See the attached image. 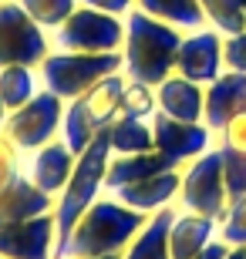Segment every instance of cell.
Returning <instances> with one entry per match:
<instances>
[{"label": "cell", "instance_id": "1", "mask_svg": "<svg viewBox=\"0 0 246 259\" xmlns=\"http://www.w3.org/2000/svg\"><path fill=\"white\" fill-rule=\"evenodd\" d=\"M149 215L128 209L115 195H101L91 209L78 219L67 242L57 249L54 259H95V256H122L128 242L138 236Z\"/></svg>", "mask_w": 246, "mask_h": 259}, {"label": "cell", "instance_id": "2", "mask_svg": "<svg viewBox=\"0 0 246 259\" xmlns=\"http://www.w3.org/2000/svg\"><path fill=\"white\" fill-rule=\"evenodd\" d=\"M182 44V30L132 7L125 14V44H122V74L128 81L159 88L175 74V54Z\"/></svg>", "mask_w": 246, "mask_h": 259}, {"label": "cell", "instance_id": "3", "mask_svg": "<svg viewBox=\"0 0 246 259\" xmlns=\"http://www.w3.org/2000/svg\"><path fill=\"white\" fill-rule=\"evenodd\" d=\"M108 162H112V145H108V132H101L85 152L78 155L75 172L54 199V226H57V249L67 242L71 229L78 219L85 215L91 205L104 195V175H108ZM54 249V256H57Z\"/></svg>", "mask_w": 246, "mask_h": 259}, {"label": "cell", "instance_id": "4", "mask_svg": "<svg viewBox=\"0 0 246 259\" xmlns=\"http://www.w3.org/2000/svg\"><path fill=\"white\" fill-rule=\"evenodd\" d=\"M128 77L118 74L101 77L95 88H88L81 98L64 105V121H61V138L75 155H81L88 145L95 142L115 118L122 115V91Z\"/></svg>", "mask_w": 246, "mask_h": 259}, {"label": "cell", "instance_id": "5", "mask_svg": "<svg viewBox=\"0 0 246 259\" xmlns=\"http://www.w3.org/2000/svg\"><path fill=\"white\" fill-rule=\"evenodd\" d=\"M122 71V54H71V51H51L38 64L41 88L57 95L61 101H75L95 88L101 77Z\"/></svg>", "mask_w": 246, "mask_h": 259}, {"label": "cell", "instance_id": "6", "mask_svg": "<svg viewBox=\"0 0 246 259\" xmlns=\"http://www.w3.org/2000/svg\"><path fill=\"white\" fill-rule=\"evenodd\" d=\"M125 17L78 4L61 27L51 30V48L71 54H122Z\"/></svg>", "mask_w": 246, "mask_h": 259}, {"label": "cell", "instance_id": "7", "mask_svg": "<svg viewBox=\"0 0 246 259\" xmlns=\"http://www.w3.org/2000/svg\"><path fill=\"white\" fill-rule=\"evenodd\" d=\"M175 205L186 212H196V215H209L216 222L226 219L229 192H226V179H223V155H219L216 145L182 168V185Z\"/></svg>", "mask_w": 246, "mask_h": 259}, {"label": "cell", "instance_id": "8", "mask_svg": "<svg viewBox=\"0 0 246 259\" xmlns=\"http://www.w3.org/2000/svg\"><path fill=\"white\" fill-rule=\"evenodd\" d=\"M64 105H67V101H61L57 95H51V91L41 88V91L30 98L24 108L7 111V121H4L0 135H4V138H7L20 155L38 152V148H44L48 142L61 138Z\"/></svg>", "mask_w": 246, "mask_h": 259}, {"label": "cell", "instance_id": "9", "mask_svg": "<svg viewBox=\"0 0 246 259\" xmlns=\"http://www.w3.org/2000/svg\"><path fill=\"white\" fill-rule=\"evenodd\" d=\"M51 34L27 17L17 0H0V67L27 64L38 67L51 54Z\"/></svg>", "mask_w": 246, "mask_h": 259}, {"label": "cell", "instance_id": "10", "mask_svg": "<svg viewBox=\"0 0 246 259\" xmlns=\"http://www.w3.org/2000/svg\"><path fill=\"white\" fill-rule=\"evenodd\" d=\"M54 212H44L34 219H0V256L4 259H54Z\"/></svg>", "mask_w": 246, "mask_h": 259}, {"label": "cell", "instance_id": "11", "mask_svg": "<svg viewBox=\"0 0 246 259\" xmlns=\"http://www.w3.org/2000/svg\"><path fill=\"white\" fill-rule=\"evenodd\" d=\"M152 138H155V152L165 155L175 168H186L192 158L209 152L216 142V135L202 121H175L162 111L152 115Z\"/></svg>", "mask_w": 246, "mask_h": 259}, {"label": "cell", "instance_id": "12", "mask_svg": "<svg viewBox=\"0 0 246 259\" xmlns=\"http://www.w3.org/2000/svg\"><path fill=\"white\" fill-rule=\"evenodd\" d=\"M223 71H226V64H223V34L219 30L199 27V30L182 34L179 54H175V74L206 88Z\"/></svg>", "mask_w": 246, "mask_h": 259}, {"label": "cell", "instance_id": "13", "mask_svg": "<svg viewBox=\"0 0 246 259\" xmlns=\"http://www.w3.org/2000/svg\"><path fill=\"white\" fill-rule=\"evenodd\" d=\"M75 162H78V155L64 145V138H54L44 148L24 155V172L41 192L57 199L61 189L67 185V179H71V172H75Z\"/></svg>", "mask_w": 246, "mask_h": 259}, {"label": "cell", "instance_id": "14", "mask_svg": "<svg viewBox=\"0 0 246 259\" xmlns=\"http://www.w3.org/2000/svg\"><path fill=\"white\" fill-rule=\"evenodd\" d=\"M246 111V74L223 71L216 81L206 84V105H202V125L216 135Z\"/></svg>", "mask_w": 246, "mask_h": 259}, {"label": "cell", "instance_id": "15", "mask_svg": "<svg viewBox=\"0 0 246 259\" xmlns=\"http://www.w3.org/2000/svg\"><path fill=\"white\" fill-rule=\"evenodd\" d=\"M179 185H182V168H172V172H159V175L142 179V182H135V185H125V189H118L112 195L118 202H125L128 209L152 215V212L165 209V205H175Z\"/></svg>", "mask_w": 246, "mask_h": 259}, {"label": "cell", "instance_id": "16", "mask_svg": "<svg viewBox=\"0 0 246 259\" xmlns=\"http://www.w3.org/2000/svg\"><path fill=\"white\" fill-rule=\"evenodd\" d=\"M155 101H159L162 115L175 118V121H202L206 88L189 81V77H182V74H169L155 88Z\"/></svg>", "mask_w": 246, "mask_h": 259}, {"label": "cell", "instance_id": "17", "mask_svg": "<svg viewBox=\"0 0 246 259\" xmlns=\"http://www.w3.org/2000/svg\"><path fill=\"white\" fill-rule=\"evenodd\" d=\"M219 236V222L209 215H196V212L179 209L169 226V252L172 259H192L202 252L209 242Z\"/></svg>", "mask_w": 246, "mask_h": 259}, {"label": "cell", "instance_id": "18", "mask_svg": "<svg viewBox=\"0 0 246 259\" xmlns=\"http://www.w3.org/2000/svg\"><path fill=\"white\" fill-rule=\"evenodd\" d=\"M175 165L159 155L155 148L152 152H142V155H112V162H108V175H104V195L118 192L125 185H135L142 182V179H152V175L159 172H172Z\"/></svg>", "mask_w": 246, "mask_h": 259}, {"label": "cell", "instance_id": "19", "mask_svg": "<svg viewBox=\"0 0 246 259\" xmlns=\"http://www.w3.org/2000/svg\"><path fill=\"white\" fill-rule=\"evenodd\" d=\"M179 205H165V209L152 212L138 236L128 242V249L122 252V259H172L169 252V226L175 219Z\"/></svg>", "mask_w": 246, "mask_h": 259}, {"label": "cell", "instance_id": "20", "mask_svg": "<svg viewBox=\"0 0 246 259\" xmlns=\"http://www.w3.org/2000/svg\"><path fill=\"white\" fill-rule=\"evenodd\" d=\"M135 7L169 27H179L182 34L206 27V14L199 7V0H135Z\"/></svg>", "mask_w": 246, "mask_h": 259}, {"label": "cell", "instance_id": "21", "mask_svg": "<svg viewBox=\"0 0 246 259\" xmlns=\"http://www.w3.org/2000/svg\"><path fill=\"white\" fill-rule=\"evenodd\" d=\"M104 132H108L112 155H142V152H152V148H155L152 121H138V118L118 115L112 125L104 128Z\"/></svg>", "mask_w": 246, "mask_h": 259}, {"label": "cell", "instance_id": "22", "mask_svg": "<svg viewBox=\"0 0 246 259\" xmlns=\"http://www.w3.org/2000/svg\"><path fill=\"white\" fill-rule=\"evenodd\" d=\"M41 91V77H38V67H27V64H7L0 67V101L7 111L14 108H24L30 98Z\"/></svg>", "mask_w": 246, "mask_h": 259}, {"label": "cell", "instance_id": "23", "mask_svg": "<svg viewBox=\"0 0 246 259\" xmlns=\"http://www.w3.org/2000/svg\"><path fill=\"white\" fill-rule=\"evenodd\" d=\"M246 0H199V7L206 14V27L219 30L223 37L246 30Z\"/></svg>", "mask_w": 246, "mask_h": 259}, {"label": "cell", "instance_id": "24", "mask_svg": "<svg viewBox=\"0 0 246 259\" xmlns=\"http://www.w3.org/2000/svg\"><path fill=\"white\" fill-rule=\"evenodd\" d=\"M20 7L27 10V17L44 27L51 34L54 27H61L67 17H71V10L78 7V0H17Z\"/></svg>", "mask_w": 246, "mask_h": 259}, {"label": "cell", "instance_id": "25", "mask_svg": "<svg viewBox=\"0 0 246 259\" xmlns=\"http://www.w3.org/2000/svg\"><path fill=\"white\" fill-rule=\"evenodd\" d=\"M159 111L155 101V88L142 84V81H125L122 91V115L125 118H138V121H152V115Z\"/></svg>", "mask_w": 246, "mask_h": 259}, {"label": "cell", "instance_id": "26", "mask_svg": "<svg viewBox=\"0 0 246 259\" xmlns=\"http://www.w3.org/2000/svg\"><path fill=\"white\" fill-rule=\"evenodd\" d=\"M219 155H223V179H226L229 202H236L246 195V152L219 148Z\"/></svg>", "mask_w": 246, "mask_h": 259}, {"label": "cell", "instance_id": "27", "mask_svg": "<svg viewBox=\"0 0 246 259\" xmlns=\"http://www.w3.org/2000/svg\"><path fill=\"white\" fill-rule=\"evenodd\" d=\"M219 239L229 246H246V195L229 202L226 219L219 222Z\"/></svg>", "mask_w": 246, "mask_h": 259}, {"label": "cell", "instance_id": "28", "mask_svg": "<svg viewBox=\"0 0 246 259\" xmlns=\"http://www.w3.org/2000/svg\"><path fill=\"white\" fill-rule=\"evenodd\" d=\"M20 175H24V155L0 135V195H4V189L10 182H17Z\"/></svg>", "mask_w": 246, "mask_h": 259}, {"label": "cell", "instance_id": "29", "mask_svg": "<svg viewBox=\"0 0 246 259\" xmlns=\"http://www.w3.org/2000/svg\"><path fill=\"white\" fill-rule=\"evenodd\" d=\"M223 64H226V71L246 74V30L223 37Z\"/></svg>", "mask_w": 246, "mask_h": 259}, {"label": "cell", "instance_id": "30", "mask_svg": "<svg viewBox=\"0 0 246 259\" xmlns=\"http://www.w3.org/2000/svg\"><path fill=\"white\" fill-rule=\"evenodd\" d=\"M216 148H233V152H246V111L236 115L223 132H216Z\"/></svg>", "mask_w": 246, "mask_h": 259}, {"label": "cell", "instance_id": "31", "mask_svg": "<svg viewBox=\"0 0 246 259\" xmlns=\"http://www.w3.org/2000/svg\"><path fill=\"white\" fill-rule=\"evenodd\" d=\"M78 4L95 7V10H104V14H115V17H125V14L135 7V0H78Z\"/></svg>", "mask_w": 246, "mask_h": 259}, {"label": "cell", "instance_id": "32", "mask_svg": "<svg viewBox=\"0 0 246 259\" xmlns=\"http://www.w3.org/2000/svg\"><path fill=\"white\" fill-rule=\"evenodd\" d=\"M229 249H233V246H229V242H223V239L216 236V239L209 242L206 249H202V252H196L192 259H226V256H229Z\"/></svg>", "mask_w": 246, "mask_h": 259}, {"label": "cell", "instance_id": "33", "mask_svg": "<svg viewBox=\"0 0 246 259\" xmlns=\"http://www.w3.org/2000/svg\"><path fill=\"white\" fill-rule=\"evenodd\" d=\"M4 121H7V108H4V101H0V128H4Z\"/></svg>", "mask_w": 246, "mask_h": 259}, {"label": "cell", "instance_id": "34", "mask_svg": "<svg viewBox=\"0 0 246 259\" xmlns=\"http://www.w3.org/2000/svg\"><path fill=\"white\" fill-rule=\"evenodd\" d=\"M95 259H122V256H95Z\"/></svg>", "mask_w": 246, "mask_h": 259}, {"label": "cell", "instance_id": "35", "mask_svg": "<svg viewBox=\"0 0 246 259\" xmlns=\"http://www.w3.org/2000/svg\"><path fill=\"white\" fill-rule=\"evenodd\" d=\"M243 7H246V4H243Z\"/></svg>", "mask_w": 246, "mask_h": 259}, {"label": "cell", "instance_id": "36", "mask_svg": "<svg viewBox=\"0 0 246 259\" xmlns=\"http://www.w3.org/2000/svg\"><path fill=\"white\" fill-rule=\"evenodd\" d=\"M0 259H4V256H0Z\"/></svg>", "mask_w": 246, "mask_h": 259}]
</instances>
